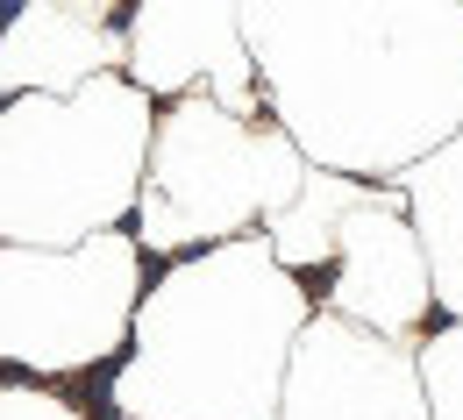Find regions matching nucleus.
<instances>
[{"label": "nucleus", "mask_w": 463, "mask_h": 420, "mask_svg": "<svg viewBox=\"0 0 463 420\" xmlns=\"http://www.w3.org/2000/svg\"><path fill=\"white\" fill-rule=\"evenodd\" d=\"M242 51L307 172L400 185L463 128V0H257Z\"/></svg>", "instance_id": "obj_1"}, {"label": "nucleus", "mask_w": 463, "mask_h": 420, "mask_svg": "<svg viewBox=\"0 0 463 420\" xmlns=\"http://www.w3.org/2000/svg\"><path fill=\"white\" fill-rule=\"evenodd\" d=\"M307 285L271 264L257 236L178 257L143 285L128 321L115 399L128 420H271L292 342L307 328Z\"/></svg>", "instance_id": "obj_2"}, {"label": "nucleus", "mask_w": 463, "mask_h": 420, "mask_svg": "<svg viewBox=\"0 0 463 420\" xmlns=\"http://www.w3.org/2000/svg\"><path fill=\"white\" fill-rule=\"evenodd\" d=\"M150 100L100 71L79 93H22L0 107V249H71L136 214L150 157Z\"/></svg>", "instance_id": "obj_3"}, {"label": "nucleus", "mask_w": 463, "mask_h": 420, "mask_svg": "<svg viewBox=\"0 0 463 420\" xmlns=\"http://www.w3.org/2000/svg\"><path fill=\"white\" fill-rule=\"evenodd\" d=\"M307 179L292 143L264 121H235L207 100H172L150 121V157L136 192V249L185 257L257 236Z\"/></svg>", "instance_id": "obj_4"}, {"label": "nucleus", "mask_w": 463, "mask_h": 420, "mask_svg": "<svg viewBox=\"0 0 463 420\" xmlns=\"http://www.w3.org/2000/svg\"><path fill=\"white\" fill-rule=\"evenodd\" d=\"M143 285L128 229L71 249H0V357L36 378L93 370L128 342Z\"/></svg>", "instance_id": "obj_5"}, {"label": "nucleus", "mask_w": 463, "mask_h": 420, "mask_svg": "<svg viewBox=\"0 0 463 420\" xmlns=\"http://www.w3.org/2000/svg\"><path fill=\"white\" fill-rule=\"evenodd\" d=\"M321 278H328V285H314L321 313H335L364 335H385V342H420L428 335L435 293H428V257L413 242L400 185H349Z\"/></svg>", "instance_id": "obj_6"}, {"label": "nucleus", "mask_w": 463, "mask_h": 420, "mask_svg": "<svg viewBox=\"0 0 463 420\" xmlns=\"http://www.w3.org/2000/svg\"><path fill=\"white\" fill-rule=\"evenodd\" d=\"M121 79L150 100H207L235 121H257V71L242 51L235 0H150L121 22Z\"/></svg>", "instance_id": "obj_7"}, {"label": "nucleus", "mask_w": 463, "mask_h": 420, "mask_svg": "<svg viewBox=\"0 0 463 420\" xmlns=\"http://www.w3.org/2000/svg\"><path fill=\"white\" fill-rule=\"evenodd\" d=\"M271 420H428L413 342L364 335L335 313H307Z\"/></svg>", "instance_id": "obj_8"}, {"label": "nucleus", "mask_w": 463, "mask_h": 420, "mask_svg": "<svg viewBox=\"0 0 463 420\" xmlns=\"http://www.w3.org/2000/svg\"><path fill=\"white\" fill-rule=\"evenodd\" d=\"M121 22L115 7H22L0 36V93H79L100 71H121Z\"/></svg>", "instance_id": "obj_9"}, {"label": "nucleus", "mask_w": 463, "mask_h": 420, "mask_svg": "<svg viewBox=\"0 0 463 420\" xmlns=\"http://www.w3.org/2000/svg\"><path fill=\"white\" fill-rule=\"evenodd\" d=\"M406 221H413V242L428 257V293H435V313H457L463 306V128L420 157L400 179Z\"/></svg>", "instance_id": "obj_10"}, {"label": "nucleus", "mask_w": 463, "mask_h": 420, "mask_svg": "<svg viewBox=\"0 0 463 420\" xmlns=\"http://www.w3.org/2000/svg\"><path fill=\"white\" fill-rule=\"evenodd\" d=\"M413 370H420L428 420H463V306H457V313H442L435 335L413 342Z\"/></svg>", "instance_id": "obj_11"}, {"label": "nucleus", "mask_w": 463, "mask_h": 420, "mask_svg": "<svg viewBox=\"0 0 463 420\" xmlns=\"http://www.w3.org/2000/svg\"><path fill=\"white\" fill-rule=\"evenodd\" d=\"M0 420H93V414H79V406H71V399H58V392L14 385V392H0Z\"/></svg>", "instance_id": "obj_12"}]
</instances>
